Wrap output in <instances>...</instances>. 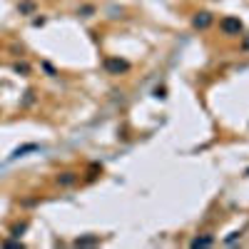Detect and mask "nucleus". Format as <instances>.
I'll list each match as a JSON object with an SVG mask.
<instances>
[{
	"mask_svg": "<svg viewBox=\"0 0 249 249\" xmlns=\"http://www.w3.org/2000/svg\"><path fill=\"white\" fill-rule=\"evenodd\" d=\"M219 28H222L224 35H239L242 33V20L239 18H222Z\"/></svg>",
	"mask_w": 249,
	"mask_h": 249,
	"instance_id": "f257e3e1",
	"label": "nucleus"
},
{
	"mask_svg": "<svg viewBox=\"0 0 249 249\" xmlns=\"http://www.w3.org/2000/svg\"><path fill=\"white\" fill-rule=\"evenodd\" d=\"M105 68L110 70V72H124L130 65L124 60H105Z\"/></svg>",
	"mask_w": 249,
	"mask_h": 249,
	"instance_id": "f03ea898",
	"label": "nucleus"
},
{
	"mask_svg": "<svg viewBox=\"0 0 249 249\" xmlns=\"http://www.w3.org/2000/svg\"><path fill=\"white\" fill-rule=\"evenodd\" d=\"M210 23H212V15H210V13H199V15L192 20V25H195V28H207Z\"/></svg>",
	"mask_w": 249,
	"mask_h": 249,
	"instance_id": "7ed1b4c3",
	"label": "nucleus"
},
{
	"mask_svg": "<svg viewBox=\"0 0 249 249\" xmlns=\"http://www.w3.org/2000/svg\"><path fill=\"white\" fill-rule=\"evenodd\" d=\"M207 244H212L210 237H202V239H195V242H192V247H207Z\"/></svg>",
	"mask_w": 249,
	"mask_h": 249,
	"instance_id": "20e7f679",
	"label": "nucleus"
},
{
	"mask_svg": "<svg viewBox=\"0 0 249 249\" xmlns=\"http://www.w3.org/2000/svg\"><path fill=\"white\" fill-rule=\"evenodd\" d=\"M60 182H62V184H72V182H75V175H68V177H62Z\"/></svg>",
	"mask_w": 249,
	"mask_h": 249,
	"instance_id": "39448f33",
	"label": "nucleus"
},
{
	"mask_svg": "<svg viewBox=\"0 0 249 249\" xmlns=\"http://www.w3.org/2000/svg\"><path fill=\"white\" fill-rule=\"evenodd\" d=\"M244 48H247V50H249V37H247V40H244Z\"/></svg>",
	"mask_w": 249,
	"mask_h": 249,
	"instance_id": "423d86ee",
	"label": "nucleus"
}]
</instances>
